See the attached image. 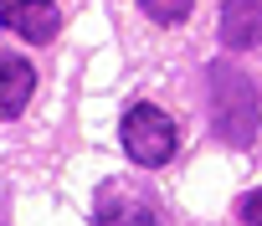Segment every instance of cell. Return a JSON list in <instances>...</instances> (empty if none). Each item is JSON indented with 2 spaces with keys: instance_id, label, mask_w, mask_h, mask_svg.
Here are the masks:
<instances>
[{
  "instance_id": "obj_7",
  "label": "cell",
  "mask_w": 262,
  "mask_h": 226,
  "mask_svg": "<svg viewBox=\"0 0 262 226\" xmlns=\"http://www.w3.org/2000/svg\"><path fill=\"white\" fill-rule=\"evenodd\" d=\"M139 6H144V16H149L155 26H180V21L190 16L195 0H139Z\"/></svg>"
},
{
  "instance_id": "obj_4",
  "label": "cell",
  "mask_w": 262,
  "mask_h": 226,
  "mask_svg": "<svg viewBox=\"0 0 262 226\" xmlns=\"http://www.w3.org/2000/svg\"><path fill=\"white\" fill-rule=\"evenodd\" d=\"M0 21H6V31H16L26 41H52L57 26H62L52 0H6V6H0Z\"/></svg>"
},
{
  "instance_id": "obj_2",
  "label": "cell",
  "mask_w": 262,
  "mask_h": 226,
  "mask_svg": "<svg viewBox=\"0 0 262 226\" xmlns=\"http://www.w3.org/2000/svg\"><path fill=\"white\" fill-rule=\"evenodd\" d=\"M118 139H123V154L134 160L139 170H160V165H170L175 149H180L175 119L160 113L155 103H134V108H128L123 119H118Z\"/></svg>"
},
{
  "instance_id": "obj_6",
  "label": "cell",
  "mask_w": 262,
  "mask_h": 226,
  "mask_svg": "<svg viewBox=\"0 0 262 226\" xmlns=\"http://www.w3.org/2000/svg\"><path fill=\"white\" fill-rule=\"evenodd\" d=\"M31 87H36V72H31V62L26 57H0V119H21L26 113V103H31Z\"/></svg>"
},
{
  "instance_id": "obj_3",
  "label": "cell",
  "mask_w": 262,
  "mask_h": 226,
  "mask_svg": "<svg viewBox=\"0 0 262 226\" xmlns=\"http://www.w3.org/2000/svg\"><path fill=\"white\" fill-rule=\"evenodd\" d=\"M93 221H103V226H128V221H160V211L149 206V195L144 190H134L128 180H103L98 185V195H93Z\"/></svg>"
},
{
  "instance_id": "obj_1",
  "label": "cell",
  "mask_w": 262,
  "mask_h": 226,
  "mask_svg": "<svg viewBox=\"0 0 262 226\" xmlns=\"http://www.w3.org/2000/svg\"><path fill=\"white\" fill-rule=\"evenodd\" d=\"M206 93H211V134L231 149H247L257 139V124H262L257 82L231 62H211L206 67Z\"/></svg>"
},
{
  "instance_id": "obj_8",
  "label": "cell",
  "mask_w": 262,
  "mask_h": 226,
  "mask_svg": "<svg viewBox=\"0 0 262 226\" xmlns=\"http://www.w3.org/2000/svg\"><path fill=\"white\" fill-rule=\"evenodd\" d=\"M242 221H252V226H262V190H252V195L242 200Z\"/></svg>"
},
{
  "instance_id": "obj_5",
  "label": "cell",
  "mask_w": 262,
  "mask_h": 226,
  "mask_svg": "<svg viewBox=\"0 0 262 226\" xmlns=\"http://www.w3.org/2000/svg\"><path fill=\"white\" fill-rule=\"evenodd\" d=\"M221 41L231 52L262 47V0H221Z\"/></svg>"
}]
</instances>
